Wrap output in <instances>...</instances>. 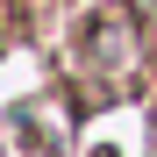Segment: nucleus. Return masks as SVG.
Segmentation results:
<instances>
[{"instance_id": "nucleus-1", "label": "nucleus", "mask_w": 157, "mask_h": 157, "mask_svg": "<svg viewBox=\"0 0 157 157\" xmlns=\"http://www.w3.org/2000/svg\"><path fill=\"white\" fill-rule=\"evenodd\" d=\"M100 157H114V150H100Z\"/></svg>"}]
</instances>
